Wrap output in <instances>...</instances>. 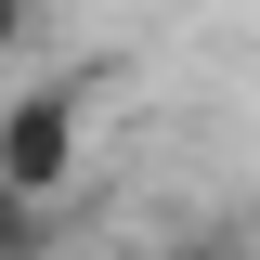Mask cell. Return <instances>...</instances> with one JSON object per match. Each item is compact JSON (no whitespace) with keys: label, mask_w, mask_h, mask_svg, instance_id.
I'll use <instances>...</instances> for the list:
<instances>
[{"label":"cell","mask_w":260,"mask_h":260,"mask_svg":"<svg viewBox=\"0 0 260 260\" xmlns=\"http://www.w3.org/2000/svg\"><path fill=\"white\" fill-rule=\"evenodd\" d=\"M78 156H91V78H39V91L0 104V182L13 195L52 208V195L78 182Z\"/></svg>","instance_id":"cell-1"},{"label":"cell","mask_w":260,"mask_h":260,"mask_svg":"<svg viewBox=\"0 0 260 260\" xmlns=\"http://www.w3.org/2000/svg\"><path fill=\"white\" fill-rule=\"evenodd\" d=\"M39 247H52V208H39V195H13V182H0V260H39Z\"/></svg>","instance_id":"cell-2"},{"label":"cell","mask_w":260,"mask_h":260,"mask_svg":"<svg viewBox=\"0 0 260 260\" xmlns=\"http://www.w3.org/2000/svg\"><path fill=\"white\" fill-rule=\"evenodd\" d=\"M39 39V0H0V52H26Z\"/></svg>","instance_id":"cell-3"},{"label":"cell","mask_w":260,"mask_h":260,"mask_svg":"<svg viewBox=\"0 0 260 260\" xmlns=\"http://www.w3.org/2000/svg\"><path fill=\"white\" fill-rule=\"evenodd\" d=\"M208 260H247V247H208Z\"/></svg>","instance_id":"cell-4"}]
</instances>
